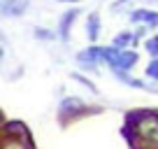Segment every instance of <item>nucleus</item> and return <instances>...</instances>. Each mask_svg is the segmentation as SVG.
Listing matches in <instances>:
<instances>
[{
  "mask_svg": "<svg viewBox=\"0 0 158 149\" xmlns=\"http://www.w3.org/2000/svg\"><path fill=\"white\" fill-rule=\"evenodd\" d=\"M5 149H28V147L21 142H10V144H5Z\"/></svg>",
  "mask_w": 158,
  "mask_h": 149,
  "instance_id": "dca6fc26",
  "label": "nucleus"
},
{
  "mask_svg": "<svg viewBox=\"0 0 158 149\" xmlns=\"http://www.w3.org/2000/svg\"><path fill=\"white\" fill-rule=\"evenodd\" d=\"M126 16L133 26L144 23V26H151V28L158 26V10H151V7H133Z\"/></svg>",
  "mask_w": 158,
  "mask_h": 149,
  "instance_id": "7ed1b4c3",
  "label": "nucleus"
},
{
  "mask_svg": "<svg viewBox=\"0 0 158 149\" xmlns=\"http://www.w3.org/2000/svg\"><path fill=\"white\" fill-rule=\"evenodd\" d=\"M74 61H77V65L81 70L98 74V65L102 63V47H98L95 42H91L86 49H81L77 56H74Z\"/></svg>",
  "mask_w": 158,
  "mask_h": 149,
  "instance_id": "f03ea898",
  "label": "nucleus"
},
{
  "mask_svg": "<svg viewBox=\"0 0 158 149\" xmlns=\"http://www.w3.org/2000/svg\"><path fill=\"white\" fill-rule=\"evenodd\" d=\"M0 40H5V35H2V33H0Z\"/></svg>",
  "mask_w": 158,
  "mask_h": 149,
  "instance_id": "6ab92c4d",
  "label": "nucleus"
},
{
  "mask_svg": "<svg viewBox=\"0 0 158 149\" xmlns=\"http://www.w3.org/2000/svg\"><path fill=\"white\" fill-rule=\"evenodd\" d=\"M58 2H63V5H79L81 0H58Z\"/></svg>",
  "mask_w": 158,
  "mask_h": 149,
  "instance_id": "f3484780",
  "label": "nucleus"
},
{
  "mask_svg": "<svg viewBox=\"0 0 158 149\" xmlns=\"http://www.w3.org/2000/svg\"><path fill=\"white\" fill-rule=\"evenodd\" d=\"M151 2H158V0H151Z\"/></svg>",
  "mask_w": 158,
  "mask_h": 149,
  "instance_id": "aec40b11",
  "label": "nucleus"
},
{
  "mask_svg": "<svg viewBox=\"0 0 158 149\" xmlns=\"http://www.w3.org/2000/svg\"><path fill=\"white\" fill-rule=\"evenodd\" d=\"M144 49H147V54L151 58H156L158 56V35H149L147 40H144Z\"/></svg>",
  "mask_w": 158,
  "mask_h": 149,
  "instance_id": "4468645a",
  "label": "nucleus"
},
{
  "mask_svg": "<svg viewBox=\"0 0 158 149\" xmlns=\"http://www.w3.org/2000/svg\"><path fill=\"white\" fill-rule=\"evenodd\" d=\"M144 77L151 79V82H158V56L147 63V68H144Z\"/></svg>",
  "mask_w": 158,
  "mask_h": 149,
  "instance_id": "ddd939ff",
  "label": "nucleus"
},
{
  "mask_svg": "<svg viewBox=\"0 0 158 149\" xmlns=\"http://www.w3.org/2000/svg\"><path fill=\"white\" fill-rule=\"evenodd\" d=\"M137 61H139V54L135 49H121L114 70H133L135 65H137Z\"/></svg>",
  "mask_w": 158,
  "mask_h": 149,
  "instance_id": "6e6552de",
  "label": "nucleus"
},
{
  "mask_svg": "<svg viewBox=\"0 0 158 149\" xmlns=\"http://www.w3.org/2000/svg\"><path fill=\"white\" fill-rule=\"evenodd\" d=\"M70 77H72L74 82H79V84H81V86H86V89H89L91 93H95V96L100 93V91H98V86H95V84H93V82H91V79H86V77H81V74H79V72H72V74H70Z\"/></svg>",
  "mask_w": 158,
  "mask_h": 149,
  "instance_id": "2eb2a0df",
  "label": "nucleus"
},
{
  "mask_svg": "<svg viewBox=\"0 0 158 149\" xmlns=\"http://www.w3.org/2000/svg\"><path fill=\"white\" fill-rule=\"evenodd\" d=\"M118 47H114V45H109V47H102V63L105 65H109V68H116V58H118Z\"/></svg>",
  "mask_w": 158,
  "mask_h": 149,
  "instance_id": "9d476101",
  "label": "nucleus"
},
{
  "mask_svg": "<svg viewBox=\"0 0 158 149\" xmlns=\"http://www.w3.org/2000/svg\"><path fill=\"white\" fill-rule=\"evenodd\" d=\"M33 35H35V40H40V42H54L56 37H58L51 28H42V26H35Z\"/></svg>",
  "mask_w": 158,
  "mask_h": 149,
  "instance_id": "9b49d317",
  "label": "nucleus"
},
{
  "mask_svg": "<svg viewBox=\"0 0 158 149\" xmlns=\"http://www.w3.org/2000/svg\"><path fill=\"white\" fill-rule=\"evenodd\" d=\"M2 58H5V49L0 47V63H2Z\"/></svg>",
  "mask_w": 158,
  "mask_h": 149,
  "instance_id": "a211bd4d",
  "label": "nucleus"
},
{
  "mask_svg": "<svg viewBox=\"0 0 158 149\" xmlns=\"http://www.w3.org/2000/svg\"><path fill=\"white\" fill-rule=\"evenodd\" d=\"M79 16H81V10H79L77 5L70 7V10H65L63 14H60V21H58V37H60L63 42L70 40V30H72L74 21H77Z\"/></svg>",
  "mask_w": 158,
  "mask_h": 149,
  "instance_id": "20e7f679",
  "label": "nucleus"
},
{
  "mask_svg": "<svg viewBox=\"0 0 158 149\" xmlns=\"http://www.w3.org/2000/svg\"><path fill=\"white\" fill-rule=\"evenodd\" d=\"M130 10H133V0H114L109 5V12L114 14H128Z\"/></svg>",
  "mask_w": 158,
  "mask_h": 149,
  "instance_id": "f8f14e48",
  "label": "nucleus"
},
{
  "mask_svg": "<svg viewBox=\"0 0 158 149\" xmlns=\"http://www.w3.org/2000/svg\"><path fill=\"white\" fill-rule=\"evenodd\" d=\"M30 7V0H7L5 5L0 7V14L2 16H21L26 14Z\"/></svg>",
  "mask_w": 158,
  "mask_h": 149,
  "instance_id": "0eeeda50",
  "label": "nucleus"
},
{
  "mask_svg": "<svg viewBox=\"0 0 158 149\" xmlns=\"http://www.w3.org/2000/svg\"><path fill=\"white\" fill-rule=\"evenodd\" d=\"M100 30H102V21H100V12H89L86 16V37L89 42H98L100 40Z\"/></svg>",
  "mask_w": 158,
  "mask_h": 149,
  "instance_id": "423d86ee",
  "label": "nucleus"
},
{
  "mask_svg": "<svg viewBox=\"0 0 158 149\" xmlns=\"http://www.w3.org/2000/svg\"><path fill=\"white\" fill-rule=\"evenodd\" d=\"M126 138L130 142H135V138H139L142 142H147L149 147H158V114L153 109L147 112H135L126 119Z\"/></svg>",
  "mask_w": 158,
  "mask_h": 149,
  "instance_id": "f257e3e1",
  "label": "nucleus"
},
{
  "mask_svg": "<svg viewBox=\"0 0 158 149\" xmlns=\"http://www.w3.org/2000/svg\"><path fill=\"white\" fill-rule=\"evenodd\" d=\"M112 45L118 47V49H128L130 45H135V30H121V33H116Z\"/></svg>",
  "mask_w": 158,
  "mask_h": 149,
  "instance_id": "1a4fd4ad",
  "label": "nucleus"
},
{
  "mask_svg": "<svg viewBox=\"0 0 158 149\" xmlns=\"http://www.w3.org/2000/svg\"><path fill=\"white\" fill-rule=\"evenodd\" d=\"M58 112H60V117H79L81 112H89V107H86V103H84L81 98L70 96V98H63V100H60Z\"/></svg>",
  "mask_w": 158,
  "mask_h": 149,
  "instance_id": "39448f33",
  "label": "nucleus"
}]
</instances>
